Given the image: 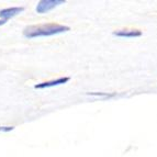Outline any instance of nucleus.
Segmentation results:
<instances>
[{
    "label": "nucleus",
    "instance_id": "obj_1",
    "mask_svg": "<svg viewBox=\"0 0 157 157\" xmlns=\"http://www.w3.org/2000/svg\"><path fill=\"white\" fill-rule=\"evenodd\" d=\"M69 30H71V28L67 25H62V24L57 23H46L26 26L23 30V35L25 37H29V39H34V37L52 36V35L67 32Z\"/></svg>",
    "mask_w": 157,
    "mask_h": 157
},
{
    "label": "nucleus",
    "instance_id": "obj_2",
    "mask_svg": "<svg viewBox=\"0 0 157 157\" xmlns=\"http://www.w3.org/2000/svg\"><path fill=\"white\" fill-rule=\"evenodd\" d=\"M65 3V0H41L36 6L37 13H45L59 5Z\"/></svg>",
    "mask_w": 157,
    "mask_h": 157
},
{
    "label": "nucleus",
    "instance_id": "obj_3",
    "mask_svg": "<svg viewBox=\"0 0 157 157\" xmlns=\"http://www.w3.org/2000/svg\"><path fill=\"white\" fill-rule=\"evenodd\" d=\"M69 77H60V78L54 79V80L50 81H45V82H41V84H37L34 86L35 89H44V88H50V87H55L59 86V85H64L66 82L69 81Z\"/></svg>",
    "mask_w": 157,
    "mask_h": 157
},
{
    "label": "nucleus",
    "instance_id": "obj_4",
    "mask_svg": "<svg viewBox=\"0 0 157 157\" xmlns=\"http://www.w3.org/2000/svg\"><path fill=\"white\" fill-rule=\"evenodd\" d=\"M23 10V7H12V8L2 9V10H0V18L2 20H8L12 17L18 16L19 13H21Z\"/></svg>",
    "mask_w": 157,
    "mask_h": 157
},
{
    "label": "nucleus",
    "instance_id": "obj_5",
    "mask_svg": "<svg viewBox=\"0 0 157 157\" xmlns=\"http://www.w3.org/2000/svg\"><path fill=\"white\" fill-rule=\"evenodd\" d=\"M113 35L119 37H140L142 32L140 30H119L113 32Z\"/></svg>",
    "mask_w": 157,
    "mask_h": 157
},
{
    "label": "nucleus",
    "instance_id": "obj_6",
    "mask_svg": "<svg viewBox=\"0 0 157 157\" xmlns=\"http://www.w3.org/2000/svg\"><path fill=\"white\" fill-rule=\"evenodd\" d=\"M13 126H0V131L2 132H9V131H12L13 130Z\"/></svg>",
    "mask_w": 157,
    "mask_h": 157
},
{
    "label": "nucleus",
    "instance_id": "obj_7",
    "mask_svg": "<svg viewBox=\"0 0 157 157\" xmlns=\"http://www.w3.org/2000/svg\"><path fill=\"white\" fill-rule=\"evenodd\" d=\"M6 22H7V20H0V25H3Z\"/></svg>",
    "mask_w": 157,
    "mask_h": 157
}]
</instances>
